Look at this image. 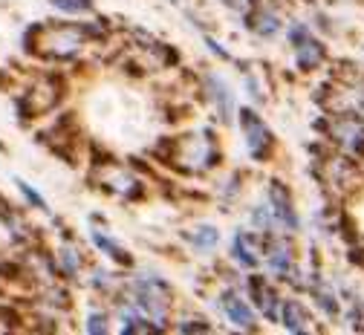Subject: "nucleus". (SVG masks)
Instances as JSON below:
<instances>
[{"label":"nucleus","instance_id":"1","mask_svg":"<svg viewBox=\"0 0 364 335\" xmlns=\"http://www.w3.org/2000/svg\"><path fill=\"white\" fill-rule=\"evenodd\" d=\"M240 124H243V133H246V145L252 151V156L257 159H266L272 154V133L266 130V124L252 113V110H240Z\"/></svg>","mask_w":364,"mask_h":335},{"label":"nucleus","instance_id":"2","mask_svg":"<svg viewBox=\"0 0 364 335\" xmlns=\"http://www.w3.org/2000/svg\"><path fill=\"white\" fill-rule=\"evenodd\" d=\"M87 35H90V29H84V26H53L47 32L53 50H47V53H53L55 58H67V55H73L78 50Z\"/></svg>","mask_w":364,"mask_h":335},{"label":"nucleus","instance_id":"3","mask_svg":"<svg viewBox=\"0 0 364 335\" xmlns=\"http://www.w3.org/2000/svg\"><path fill=\"white\" fill-rule=\"evenodd\" d=\"M61 99V81L58 78H41L29 92H26V105L29 113H47L50 107H55V102Z\"/></svg>","mask_w":364,"mask_h":335},{"label":"nucleus","instance_id":"4","mask_svg":"<svg viewBox=\"0 0 364 335\" xmlns=\"http://www.w3.org/2000/svg\"><path fill=\"white\" fill-rule=\"evenodd\" d=\"M136 292H139V307H145L151 315L162 318L165 315V307H168V292H165V286L159 280H142V283H136Z\"/></svg>","mask_w":364,"mask_h":335},{"label":"nucleus","instance_id":"5","mask_svg":"<svg viewBox=\"0 0 364 335\" xmlns=\"http://www.w3.org/2000/svg\"><path fill=\"white\" fill-rule=\"evenodd\" d=\"M292 41L298 43V64H301L304 70H312V67L321 64L324 50H321V43L312 41V38L306 35V29H301V26L292 29Z\"/></svg>","mask_w":364,"mask_h":335},{"label":"nucleus","instance_id":"6","mask_svg":"<svg viewBox=\"0 0 364 335\" xmlns=\"http://www.w3.org/2000/svg\"><path fill=\"white\" fill-rule=\"evenodd\" d=\"M249 289H252V298H255V304H257V309L266 315V318H272L275 321L278 318V295H275V289L263 280V277H252L249 280Z\"/></svg>","mask_w":364,"mask_h":335},{"label":"nucleus","instance_id":"7","mask_svg":"<svg viewBox=\"0 0 364 335\" xmlns=\"http://www.w3.org/2000/svg\"><path fill=\"white\" fill-rule=\"evenodd\" d=\"M269 197H272V206H275V214L281 217V223L287 228H298V217H295V208H292V200H289V191L281 182H275L269 191Z\"/></svg>","mask_w":364,"mask_h":335},{"label":"nucleus","instance_id":"8","mask_svg":"<svg viewBox=\"0 0 364 335\" xmlns=\"http://www.w3.org/2000/svg\"><path fill=\"white\" fill-rule=\"evenodd\" d=\"M257 255H260V240L249 231H237L235 234V257L243 263V266H257Z\"/></svg>","mask_w":364,"mask_h":335},{"label":"nucleus","instance_id":"9","mask_svg":"<svg viewBox=\"0 0 364 335\" xmlns=\"http://www.w3.org/2000/svg\"><path fill=\"white\" fill-rule=\"evenodd\" d=\"M223 309H225V315H229L237 326H243V329H255V315L249 312V307H246L237 295L225 292V295H223Z\"/></svg>","mask_w":364,"mask_h":335},{"label":"nucleus","instance_id":"10","mask_svg":"<svg viewBox=\"0 0 364 335\" xmlns=\"http://www.w3.org/2000/svg\"><path fill=\"white\" fill-rule=\"evenodd\" d=\"M284 324H287L289 332H304L306 324H309V318H306V312L301 309V304L287 301V304H284Z\"/></svg>","mask_w":364,"mask_h":335},{"label":"nucleus","instance_id":"11","mask_svg":"<svg viewBox=\"0 0 364 335\" xmlns=\"http://www.w3.org/2000/svg\"><path fill=\"white\" fill-rule=\"evenodd\" d=\"M269 266H272V272L275 275H287L289 272V249L287 246H272V252H269Z\"/></svg>","mask_w":364,"mask_h":335},{"label":"nucleus","instance_id":"12","mask_svg":"<svg viewBox=\"0 0 364 335\" xmlns=\"http://www.w3.org/2000/svg\"><path fill=\"white\" fill-rule=\"evenodd\" d=\"M93 243H96V246H99L102 252H107V255H110L113 260H122L124 266H130V255H127L124 249H119L116 243H110V240H107V237H105V234H99V231H93Z\"/></svg>","mask_w":364,"mask_h":335},{"label":"nucleus","instance_id":"13","mask_svg":"<svg viewBox=\"0 0 364 335\" xmlns=\"http://www.w3.org/2000/svg\"><path fill=\"white\" fill-rule=\"evenodd\" d=\"M50 4L61 12H90L93 9V0H50Z\"/></svg>","mask_w":364,"mask_h":335},{"label":"nucleus","instance_id":"14","mask_svg":"<svg viewBox=\"0 0 364 335\" xmlns=\"http://www.w3.org/2000/svg\"><path fill=\"white\" fill-rule=\"evenodd\" d=\"M194 243L203 246V249L214 246V243H217V231H214V228H200V234H194Z\"/></svg>","mask_w":364,"mask_h":335},{"label":"nucleus","instance_id":"15","mask_svg":"<svg viewBox=\"0 0 364 335\" xmlns=\"http://www.w3.org/2000/svg\"><path fill=\"white\" fill-rule=\"evenodd\" d=\"M18 185H21V191H23V197H26V200H29L35 208H43V200H41V197L35 194V191H32V185H26L23 179H18Z\"/></svg>","mask_w":364,"mask_h":335},{"label":"nucleus","instance_id":"16","mask_svg":"<svg viewBox=\"0 0 364 335\" xmlns=\"http://www.w3.org/2000/svg\"><path fill=\"white\" fill-rule=\"evenodd\" d=\"M90 332H107V326H105V315H90V326H87Z\"/></svg>","mask_w":364,"mask_h":335},{"label":"nucleus","instance_id":"17","mask_svg":"<svg viewBox=\"0 0 364 335\" xmlns=\"http://www.w3.org/2000/svg\"><path fill=\"white\" fill-rule=\"evenodd\" d=\"M318 298H321V307H324L327 312H336V301H333V295H324V292H321Z\"/></svg>","mask_w":364,"mask_h":335},{"label":"nucleus","instance_id":"18","mask_svg":"<svg viewBox=\"0 0 364 335\" xmlns=\"http://www.w3.org/2000/svg\"><path fill=\"white\" fill-rule=\"evenodd\" d=\"M64 263H67V269H78V257H75V252H64Z\"/></svg>","mask_w":364,"mask_h":335}]
</instances>
